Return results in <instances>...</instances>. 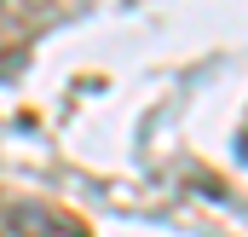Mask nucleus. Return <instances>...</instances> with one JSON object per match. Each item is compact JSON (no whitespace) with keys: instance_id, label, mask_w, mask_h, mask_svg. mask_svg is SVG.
<instances>
[{"instance_id":"1","label":"nucleus","mask_w":248,"mask_h":237,"mask_svg":"<svg viewBox=\"0 0 248 237\" xmlns=\"http://www.w3.org/2000/svg\"><path fill=\"white\" fill-rule=\"evenodd\" d=\"M243 162H248V133H243Z\"/></svg>"}]
</instances>
